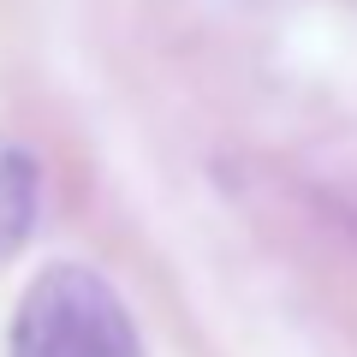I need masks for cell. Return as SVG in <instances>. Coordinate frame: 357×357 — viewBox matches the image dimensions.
I'll return each instance as SVG.
<instances>
[{
	"instance_id": "6da1fadb",
	"label": "cell",
	"mask_w": 357,
	"mask_h": 357,
	"mask_svg": "<svg viewBox=\"0 0 357 357\" xmlns=\"http://www.w3.org/2000/svg\"><path fill=\"white\" fill-rule=\"evenodd\" d=\"M6 357H143V340L107 274L54 262L18 298Z\"/></svg>"
},
{
	"instance_id": "7a4b0ae2",
	"label": "cell",
	"mask_w": 357,
	"mask_h": 357,
	"mask_svg": "<svg viewBox=\"0 0 357 357\" xmlns=\"http://www.w3.org/2000/svg\"><path fill=\"white\" fill-rule=\"evenodd\" d=\"M36 197H42L36 161L18 143H0V262L18 256V244L30 238V227H36Z\"/></svg>"
}]
</instances>
